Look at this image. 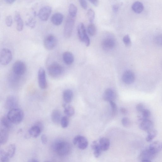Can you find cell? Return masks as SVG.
<instances>
[{
  "label": "cell",
  "mask_w": 162,
  "mask_h": 162,
  "mask_svg": "<svg viewBox=\"0 0 162 162\" xmlns=\"http://www.w3.org/2000/svg\"><path fill=\"white\" fill-rule=\"evenodd\" d=\"M53 151L60 156H64L68 155L71 150V146L68 142L63 141L57 140L52 145Z\"/></svg>",
  "instance_id": "1"
},
{
  "label": "cell",
  "mask_w": 162,
  "mask_h": 162,
  "mask_svg": "<svg viewBox=\"0 0 162 162\" xmlns=\"http://www.w3.org/2000/svg\"><path fill=\"white\" fill-rule=\"evenodd\" d=\"M7 117L12 124H18L23 120L24 113L21 110L17 108L10 110Z\"/></svg>",
  "instance_id": "2"
},
{
  "label": "cell",
  "mask_w": 162,
  "mask_h": 162,
  "mask_svg": "<svg viewBox=\"0 0 162 162\" xmlns=\"http://www.w3.org/2000/svg\"><path fill=\"white\" fill-rule=\"evenodd\" d=\"M77 32L79 38L81 41L84 43L87 46H89L90 44V39L87 34L84 25L83 23H80L78 25Z\"/></svg>",
  "instance_id": "3"
},
{
  "label": "cell",
  "mask_w": 162,
  "mask_h": 162,
  "mask_svg": "<svg viewBox=\"0 0 162 162\" xmlns=\"http://www.w3.org/2000/svg\"><path fill=\"white\" fill-rule=\"evenodd\" d=\"M47 70L49 74L51 76L56 77L62 74L64 69L62 66L59 64L54 62L48 66Z\"/></svg>",
  "instance_id": "4"
},
{
  "label": "cell",
  "mask_w": 162,
  "mask_h": 162,
  "mask_svg": "<svg viewBox=\"0 0 162 162\" xmlns=\"http://www.w3.org/2000/svg\"><path fill=\"white\" fill-rule=\"evenodd\" d=\"M75 22V17L69 15L67 17L64 29V35L65 37L69 38L71 36Z\"/></svg>",
  "instance_id": "5"
},
{
  "label": "cell",
  "mask_w": 162,
  "mask_h": 162,
  "mask_svg": "<svg viewBox=\"0 0 162 162\" xmlns=\"http://www.w3.org/2000/svg\"><path fill=\"white\" fill-rule=\"evenodd\" d=\"M26 66L25 63L21 60H17L12 66L14 73L17 76H21L25 74L26 71Z\"/></svg>",
  "instance_id": "6"
},
{
  "label": "cell",
  "mask_w": 162,
  "mask_h": 162,
  "mask_svg": "<svg viewBox=\"0 0 162 162\" xmlns=\"http://www.w3.org/2000/svg\"><path fill=\"white\" fill-rule=\"evenodd\" d=\"M12 59V54L11 51L7 48L3 49L0 55V60L1 64L3 65L8 64Z\"/></svg>",
  "instance_id": "7"
},
{
  "label": "cell",
  "mask_w": 162,
  "mask_h": 162,
  "mask_svg": "<svg viewBox=\"0 0 162 162\" xmlns=\"http://www.w3.org/2000/svg\"><path fill=\"white\" fill-rule=\"evenodd\" d=\"M74 144L79 149L82 150L86 149L88 147V142L87 139L84 136H77L73 140Z\"/></svg>",
  "instance_id": "8"
},
{
  "label": "cell",
  "mask_w": 162,
  "mask_h": 162,
  "mask_svg": "<svg viewBox=\"0 0 162 162\" xmlns=\"http://www.w3.org/2000/svg\"><path fill=\"white\" fill-rule=\"evenodd\" d=\"M38 80L40 88L42 89H46L47 87V83L45 70L42 68H40L38 72Z\"/></svg>",
  "instance_id": "9"
},
{
  "label": "cell",
  "mask_w": 162,
  "mask_h": 162,
  "mask_svg": "<svg viewBox=\"0 0 162 162\" xmlns=\"http://www.w3.org/2000/svg\"><path fill=\"white\" fill-rule=\"evenodd\" d=\"M44 43L45 48L48 50H51L56 46L57 40L55 36L50 34L45 38Z\"/></svg>",
  "instance_id": "10"
},
{
  "label": "cell",
  "mask_w": 162,
  "mask_h": 162,
  "mask_svg": "<svg viewBox=\"0 0 162 162\" xmlns=\"http://www.w3.org/2000/svg\"><path fill=\"white\" fill-rule=\"evenodd\" d=\"M101 45L104 50L110 51L115 47L116 45V40L112 37H107L103 40Z\"/></svg>",
  "instance_id": "11"
},
{
  "label": "cell",
  "mask_w": 162,
  "mask_h": 162,
  "mask_svg": "<svg viewBox=\"0 0 162 162\" xmlns=\"http://www.w3.org/2000/svg\"><path fill=\"white\" fill-rule=\"evenodd\" d=\"M43 126L40 122L36 123L29 130L28 133L31 136L36 138L39 136L43 130Z\"/></svg>",
  "instance_id": "12"
},
{
  "label": "cell",
  "mask_w": 162,
  "mask_h": 162,
  "mask_svg": "<svg viewBox=\"0 0 162 162\" xmlns=\"http://www.w3.org/2000/svg\"><path fill=\"white\" fill-rule=\"evenodd\" d=\"M52 12V8L49 6H46L40 9L38 13L40 19L46 21L48 19Z\"/></svg>",
  "instance_id": "13"
},
{
  "label": "cell",
  "mask_w": 162,
  "mask_h": 162,
  "mask_svg": "<svg viewBox=\"0 0 162 162\" xmlns=\"http://www.w3.org/2000/svg\"><path fill=\"white\" fill-rule=\"evenodd\" d=\"M18 105V100L17 98L14 96H8L6 100L5 107L10 110L17 108Z\"/></svg>",
  "instance_id": "14"
},
{
  "label": "cell",
  "mask_w": 162,
  "mask_h": 162,
  "mask_svg": "<svg viewBox=\"0 0 162 162\" xmlns=\"http://www.w3.org/2000/svg\"><path fill=\"white\" fill-rule=\"evenodd\" d=\"M135 79V74L132 71H126L123 74L122 80L125 84L130 85L133 83Z\"/></svg>",
  "instance_id": "15"
},
{
  "label": "cell",
  "mask_w": 162,
  "mask_h": 162,
  "mask_svg": "<svg viewBox=\"0 0 162 162\" xmlns=\"http://www.w3.org/2000/svg\"><path fill=\"white\" fill-rule=\"evenodd\" d=\"M139 125L140 129L147 132L154 128V123L150 119H145L141 121Z\"/></svg>",
  "instance_id": "16"
},
{
  "label": "cell",
  "mask_w": 162,
  "mask_h": 162,
  "mask_svg": "<svg viewBox=\"0 0 162 162\" xmlns=\"http://www.w3.org/2000/svg\"><path fill=\"white\" fill-rule=\"evenodd\" d=\"M156 155L154 154L148 148L141 152L139 158L141 161L144 160H151Z\"/></svg>",
  "instance_id": "17"
},
{
  "label": "cell",
  "mask_w": 162,
  "mask_h": 162,
  "mask_svg": "<svg viewBox=\"0 0 162 162\" xmlns=\"http://www.w3.org/2000/svg\"><path fill=\"white\" fill-rule=\"evenodd\" d=\"M116 97L117 95L115 92L111 88L107 89L104 94V99L109 102L111 101H114L116 99Z\"/></svg>",
  "instance_id": "18"
},
{
  "label": "cell",
  "mask_w": 162,
  "mask_h": 162,
  "mask_svg": "<svg viewBox=\"0 0 162 162\" xmlns=\"http://www.w3.org/2000/svg\"><path fill=\"white\" fill-rule=\"evenodd\" d=\"M8 130L1 126L0 131V143L4 145L7 142L9 137Z\"/></svg>",
  "instance_id": "19"
},
{
  "label": "cell",
  "mask_w": 162,
  "mask_h": 162,
  "mask_svg": "<svg viewBox=\"0 0 162 162\" xmlns=\"http://www.w3.org/2000/svg\"><path fill=\"white\" fill-rule=\"evenodd\" d=\"M148 148L154 154L157 155L162 150V142L155 141L150 145Z\"/></svg>",
  "instance_id": "20"
},
{
  "label": "cell",
  "mask_w": 162,
  "mask_h": 162,
  "mask_svg": "<svg viewBox=\"0 0 162 162\" xmlns=\"http://www.w3.org/2000/svg\"><path fill=\"white\" fill-rule=\"evenodd\" d=\"M15 21L16 23V28L18 31H22L24 27V22L20 13L16 12L14 16Z\"/></svg>",
  "instance_id": "21"
},
{
  "label": "cell",
  "mask_w": 162,
  "mask_h": 162,
  "mask_svg": "<svg viewBox=\"0 0 162 162\" xmlns=\"http://www.w3.org/2000/svg\"><path fill=\"white\" fill-rule=\"evenodd\" d=\"M63 19L64 16L62 13L57 12L53 14L51 18V20L54 25L59 26L62 23Z\"/></svg>",
  "instance_id": "22"
},
{
  "label": "cell",
  "mask_w": 162,
  "mask_h": 162,
  "mask_svg": "<svg viewBox=\"0 0 162 162\" xmlns=\"http://www.w3.org/2000/svg\"><path fill=\"white\" fill-rule=\"evenodd\" d=\"M51 120L53 122L56 124L60 122L61 117V113L58 110L55 109L53 111L51 115Z\"/></svg>",
  "instance_id": "23"
},
{
  "label": "cell",
  "mask_w": 162,
  "mask_h": 162,
  "mask_svg": "<svg viewBox=\"0 0 162 162\" xmlns=\"http://www.w3.org/2000/svg\"><path fill=\"white\" fill-rule=\"evenodd\" d=\"M63 58L65 63L68 65L72 64L74 60V57L73 54L69 51L64 53L63 55Z\"/></svg>",
  "instance_id": "24"
},
{
  "label": "cell",
  "mask_w": 162,
  "mask_h": 162,
  "mask_svg": "<svg viewBox=\"0 0 162 162\" xmlns=\"http://www.w3.org/2000/svg\"><path fill=\"white\" fill-rule=\"evenodd\" d=\"M99 144L103 151H106L109 148L110 141L108 138L103 137L99 140Z\"/></svg>",
  "instance_id": "25"
},
{
  "label": "cell",
  "mask_w": 162,
  "mask_h": 162,
  "mask_svg": "<svg viewBox=\"0 0 162 162\" xmlns=\"http://www.w3.org/2000/svg\"><path fill=\"white\" fill-rule=\"evenodd\" d=\"M74 94L73 91L70 89H67L63 94V98L64 102L68 104L70 103L73 98Z\"/></svg>",
  "instance_id": "26"
},
{
  "label": "cell",
  "mask_w": 162,
  "mask_h": 162,
  "mask_svg": "<svg viewBox=\"0 0 162 162\" xmlns=\"http://www.w3.org/2000/svg\"><path fill=\"white\" fill-rule=\"evenodd\" d=\"M91 147L93 151L94 156L96 158L99 157L102 151H103L101 149L99 144L97 143L96 141H94L93 142Z\"/></svg>",
  "instance_id": "27"
},
{
  "label": "cell",
  "mask_w": 162,
  "mask_h": 162,
  "mask_svg": "<svg viewBox=\"0 0 162 162\" xmlns=\"http://www.w3.org/2000/svg\"><path fill=\"white\" fill-rule=\"evenodd\" d=\"M132 9L135 12L140 13L143 11L144 6L142 3L139 2H136L132 4Z\"/></svg>",
  "instance_id": "28"
},
{
  "label": "cell",
  "mask_w": 162,
  "mask_h": 162,
  "mask_svg": "<svg viewBox=\"0 0 162 162\" xmlns=\"http://www.w3.org/2000/svg\"><path fill=\"white\" fill-rule=\"evenodd\" d=\"M1 125L2 127L9 130L12 127V123L7 117H4L1 119Z\"/></svg>",
  "instance_id": "29"
},
{
  "label": "cell",
  "mask_w": 162,
  "mask_h": 162,
  "mask_svg": "<svg viewBox=\"0 0 162 162\" xmlns=\"http://www.w3.org/2000/svg\"><path fill=\"white\" fill-rule=\"evenodd\" d=\"M139 113L138 118L140 121L145 119H149L151 114L150 111L146 109H145Z\"/></svg>",
  "instance_id": "30"
},
{
  "label": "cell",
  "mask_w": 162,
  "mask_h": 162,
  "mask_svg": "<svg viewBox=\"0 0 162 162\" xmlns=\"http://www.w3.org/2000/svg\"><path fill=\"white\" fill-rule=\"evenodd\" d=\"M63 106L64 108V112L67 116L71 117L74 114L75 110L72 106L66 104Z\"/></svg>",
  "instance_id": "31"
},
{
  "label": "cell",
  "mask_w": 162,
  "mask_h": 162,
  "mask_svg": "<svg viewBox=\"0 0 162 162\" xmlns=\"http://www.w3.org/2000/svg\"><path fill=\"white\" fill-rule=\"evenodd\" d=\"M148 135L146 137V141L148 142L151 141L157 135V131L153 129L147 132Z\"/></svg>",
  "instance_id": "32"
},
{
  "label": "cell",
  "mask_w": 162,
  "mask_h": 162,
  "mask_svg": "<svg viewBox=\"0 0 162 162\" xmlns=\"http://www.w3.org/2000/svg\"><path fill=\"white\" fill-rule=\"evenodd\" d=\"M16 150V145L14 144H12L8 147L6 152L10 158H11L15 155Z\"/></svg>",
  "instance_id": "33"
},
{
  "label": "cell",
  "mask_w": 162,
  "mask_h": 162,
  "mask_svg": "<svg viewBox=\"0 0 162 162\" xmlns=\"http://www.w3.org/2000/svg\"><path fill=\"white\" fill-rule=\"evenodd\" d=\"M69 15L75 18L77 13V8L75 5L73 3L70 4L69 6Z\"/></svg>",
  "instance_id": "34"
},
{
  "label": "cell",
  "mask_w": 162,
  "mask_h": 162,
  "mask_svg": "<svg viewBox=\"0 0 162 162\" xmlns=\"http://www.w3.org/2000/svg\"><path fill=\"white\" fill-rule=\"evenodd\" d=\"M0 158L1 162H9L10 158L6 151L1 150L0 151Z\"/></svg>",
  "instance_id": "35"
},
{
  "label": "cell",
  "mask_w": 162,
  "mask_h": 162,
  "mask_svg": "<svg viewBox=\"0 0 162 162\" xmlns=\"http://www.w3.org/2000/svg\"><path fill=\"white\" fill-rule=\"evenodd\" d=\"M88 31L89 35L91 36L96 35L97 31L96 26L93 23L89 24L88 27Z\"/></svg>",
  "instance_id": "36"
},
{
  "label": "cell",
  "mask_w": 162,
  "mask_h": 162,
  "mask_svg": "<svg viewBox=\"0 0 162 162\" xmlns=\"http://www.w3.org/2000/svg\"><path fill=\"white\" fill-rule=\"evenodd\" d=\"M69 119L67 116L63 117L61 120L60 124L62 128H67L69 124Z\"/></svg>",
  "instance_id": "37"
},
{
  "label": "cell",
  "mask_w": 162,
  "mask_h": 162,
  "mask_svg": "<svg viewBox=\"0 0 162 162\" xmlns=\"http://www.w3.org/2000/svg\"><path fill=\"white\" fill-rule=\"evenodd\" d=\"M88 16L90 22L92 23L94 19L95 13L94 11L92 9H90L88 12Z\"/></svg>",
  "instance_id": "38"
},
{
  "label": "cell",
  "mask_w": 162,
  "mask_h": 162,
  "mask_svg": "<svg viewBox=\"0 0 162 162\" xmlns=\"http://www.w3.org/2000/svg\"><path fill=\"white\" fill-rule=\"evenodd\" d=\"M26 25L31 28H33L36 24V21L33 18H29L26 22Z\"/></svg>",
  "instance_id": "39"
},
{
  "label": "cell",
  "mask_w": 162,
  "mask_h": 162,
  "mask_svg": "<svg viewBox=\"0 0 162 162\" xmlns=\"http://www.w3.org/2000/svg\"><path fill=\"white\" fill-rule=\"evenodd\" d=\"M110 104L111 107L112 115L113 116H115L117 113V106L114 101H111Z\"/></svg>",
  "instance_id": "40"
},
{
  "label": "cell",
  "mask_w": 162,
  "mask_h": 162,
  "mask_svg": "<svg viewBox=\"0 0 162 162\" xmlns=\"http://www.w3.org/2000/svg\"><path fill=\"white\" fill-rule=\"evenodd\" d=\"M122 123L123 125L125 127H129L131 125V122L128 117H124L122 120Z\"/></svg>",
  "instance_id": "41"
},
{
  "label": "cell",
  "mask_w": 162,
  "mask_h": 162,
  "mask_svg": "<svg viewBox=\"0 0 162 162\" xmlns=\"http://www.w3.org/2000/svg\"><path fill=\"white\" fill-rule=\"evenodd\" d=\"M123 41L125 45L127 46H130L131 45V39L128 35H126L123 37Z\"/></svg>",
  "instance_id": "42"
},
{
  "label": "cell",
  "mask_w": 162,
  "mask_h": 162,
  "mask_svg": "<svg viewBox=\"0 0 162 162\" xmlns=\"http://www.w3.org/2000/svg\"><path fill=\"white\" fill-rule=\"evenodd\" d=\"M6 23L7 26L8 27H10L12 24V18L11 15L7 17L5 19Z\"/></svg>",
  "instance_id": "43"
},
{
  "label": "cell",
  "mask_w": 162,
  "mask_h": 162,
  "mask_svg": "<svg viewBox=\"0 0 162 162\" xmlns=\"http://www.w3.org/2000/svg\"><path fill=\"white\" fill-rule=\"evenodd\" d=\"M155 41L157 45L162 46V34L157 36L155 38Z\"/></svg>",
  "instance_id": "44"
},
{
  "label": "cell",
  "mask_w": 162,
  "mask_h": 162,
  "mask_svg": "<svg viewBox=\"0 0 162 162\" xmlns=\"http://www.w3.org/2000/svg\"><path fill=\"white\" fill-rule=\"evenodd\" d=\"M136 109L137 111L140 113L145 108L144 105L142 103H140L137 105Z\"/></svg>",
  "instance_id": "45"
},
{
  "label": "cell",
  "mask_w": 162,
  "mask_h": 162,
  "mask_svg": "<svg viewBox=\"0 0 162 162\" xmlns=\"http://www.w3.org/2000/svg\"><path fill=\"white\" fill-rule=\"evenodd\" d=\"M80 5L84 9H86L88 7V4L86 1L84 0H81L79 1Z\"/></svg>",
  "instance_id": "46"
},
{
  "label": "cell",
  "mask_w": 162,
  "mask_h": 162,
  "mask_svg": "<svg viewBox=\"0 0 162 162\" xmlns=\"http://www.w3.org/2000/svg\"><path fill=\"white\" fill-rule=\"evenodd\" d=\"M41 140L42 143L44 144H46L48 142V139L45 135H43L41 136Z\"/></svg>",
  "instance_id": "47"
},
{
  "label": "cell",
  "mask_w": 162,
  "mask_h": 162,
  "mask_svg": "<svg viewBox=\"0 0 162 162\" xmlns=\"http://www.w3.org/2000/svg\"><path fill=\"white\" fill-rule=\"evenodd\" d=\"M120 111L121 113L124 115H126L128 112L127 109L124 107L121 108Z\"/></svg>",
  "instance_id": "48"
},
{
  "label": "cell",
  "mask_w": 162,
  "mask_h": 162,
  "mask_svg": "<svg viewBox=\"0 0 162 162\" xmlns=\"http://www.w3.org/2000/svg\"><path fill=\"white\" fill-rule=\"evenodd\" d=\"M89 2L95 7L98 6L99 4L98 1H96V0H94V1H93V0H91V1H90Z\"/></svg>",
  "instance_id": "49"
},
{
  "label": "cell",
  "mask_w": 162,
  "mask_h": 162,
  "mask_svg": "<svg viewBox=\"0 0 162 162\" xmlns=\"http://www.w3.org/2000/svg\"><path fill=\"white\" fill-rule=\"evenodd\" d=\"M119 7L116 5H114L112 7V10L114 12H116L118 10Z\"/></svg>",
  "instance_id": "50"
},
{
  "label": "cell",
  "mask_w": 162,
  "mask_h": 162,
  "mask_svg": "<svg viewBox=\"0 0 162 162\" xmlns=\"http://www.w3.org/2000/svg\"><path fill=\"white\" fill-rule=\"evenodd\" d=\"M5 2L6 3L10 4H12L15 2V1L14 0H5Z\"/></svg>",
  "instance_id": "51"
},
{
  "label": "cell",
  "mask_w": 162,
  "mask_h": 162,
  "mask_svg": "<svg viewBox=\"0 0 162 162\" xmlns=\"http://www.w3.org/2000/svg\"><path fill=\"white\" fill-rule=\"evenodd\" d=\"M28 162H39V161L36 159H33L29 160Z\"/></svg>",
  "instance_id": "52"
},
{
  "label": "cell",
  "mask_w": 162,
  "mask_h": 162,
  "mask_svg": "<svg viewBox=\"0 0 162 162\" xmlns=\"http://www.w3.org/2000/svg\"><path fill=\"white\" fill-rule=\"evenodd\" d=\"M141 162H152L151 160H144L141 161Z\"/></svg>",
  "instance_id": "53"
},
{
  "label": "cell",
  "mask_w": 162,
  "mask_h": 162,
  "mask_svg": "<svg viewBox=\"0 0 162 162\" xmlns=\"http://www.w3.org/2000/svg\"><path fill=\"white\" fill-rule=\"evenodd\" d=\"M45 162H50V161H45Z\"/></svg>",
  "instance_id": "54"
}]
</instances>
